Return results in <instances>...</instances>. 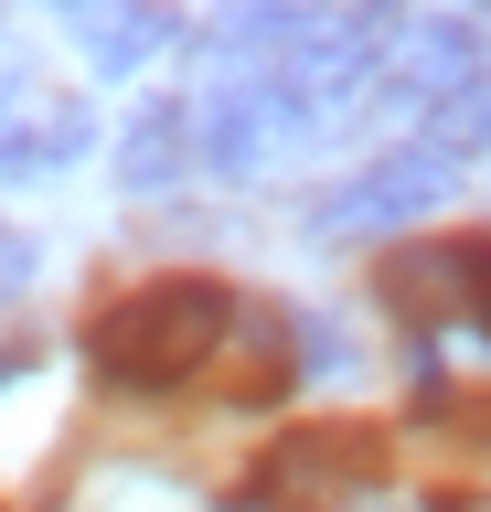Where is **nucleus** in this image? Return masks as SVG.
I'll list each match as a JSON object with an SVG mask.
<instances>
[{
	"mask_svg": "<svg viewBox=\"0 0 491 512\" xmlns=\"http://www.w3.org/2000/svg\"><path fill=\"white\" fill-rule=\"evenodd\" d=\"M235 342V299L214 278H150L129 299H107L86 331V363L118 395H182L193 374H214V352Z\"/></svg>",
	"mask_w": 491,
	"mask_h": 512,
	"instance_id": "f257e3e1",
	"label": "nucleus"
},
{
	"mask_svg": "<svg viewBox=\"0 0 491 512\" xmlns=\"http://www.w3.org/2000/svg\"><path fill=\"white\" fill-rule=\"evenodd\" d=\"M374 480H385V438L321 416V427H289V438L246 470L235 512H331V502H363Z\"/></svg>",
	"mask_w": 491,
	"mask_h": 512,
	"instance_id": "f03ea898",
	"label": "nucleus"
},
{
	"mask_svg": "<svg viewBox=\"0 0 491 512\" xmlns=\"http://www.w3.org/2000/svg\"><path fill=\"white\" fill-rule=\"evenodd\" d=\"M193 139L214 171H267L278 150L310 139V107L289 96V75H225V86L193 107Z\"/></svg>",
	"mask_w": 491,
	"mask_h": 512,
	"instance_id": "7ed1b4c3",
	"label": "nucleus"
},
{
	"mask_svg": "<svg viewBox=\"0 0 491 512\" xmlns=\"http://www.w3.org/2000/svg\"><path fill=\"white\" fill-rule=\"evenodd\" d=\"M449 182H459L449 160L427 150V139H406V150L363 160V171H353L342 192H321V203H310V224H321V235H385V224H417V214H427V203H438Z\"/></svg>",
	"mask_w": 491,
	"mask_h": 512,
	"instance_id": "20e7f679",
	"label": "nucleus"
},
{
	"mask_svg": "<svg viewBox=\"0 0 491 512\" xmlns=\"http://www.w3.org/2000/svg\"><path fill=\"white\" fill-rule=\"evenodd\" d=\"M374 288H385L395 320H427V331H438V320H470V310H481V288H491V246H481V235H449V246H395Z\"/></svg>",
	"mask_w": 491,
	"mask_h": 512,
	"instance_id": "39448f33",
	"label": "nucleus"
},
{
	"mask_svg": "<svg viewBox=\"0 0 491 512\" xmlns=\"http://www.w3.org/2000/svg\"><path fill=\"white\" fill-rule=\"evenodd\" d=\"M86 139H97L86 96H65V86H11L0 96V171L11 182H54L65 160H86Z\"/></svg>",
	"mask_w": 491,
	"mask_h": 512,
	"instance_id": "423d86ee",
	"label": "nucleus"
},
{
	"mask_svg": "<svg viewBox=\"0 0 491 512\" xmlns=\"http://www.w3.org/2000/svg\"><path fill=\"white\" fill-rule=\"evenodd\" d=\"M65 32H75V54L97 64V75H139V64L161 54L182 22H171V11H150V0H75Z\"/></svg>",
	"mask_w": 491,
	"mask_h": 512,
	"instance_id": "0eeeda50",
	"label": "nucleus"
},
{
	"mask_svg": "<svg viewBox=\"0 0 491 512\" xmlns=\"http://www.w3.org/2000/svg\"><path fill=\"white\" fill-rule=\"evenodd\" d=\"M193 160H203V139H193V107H182V96H150V107L118 128V182L129 192H171Z\"/></svg>",
	"mask_w": 491,
	"mask_h": 512,
	"instance_id": "6e6552de",
	"label": "nucleus"
},
{
	"mask_svg": "<svg viewBox=\"0 0 491 512\" xmlns=\"http://www.w3.org/2000/svg\"><path fill=\"white\" fill-rule=\"evenodd\" d=\"M427 150L449 160V171H459V160H481V150H491V54L470 64V75H459V86L438 96V107H427Z\"/></svg>",
	"mask_w": 491,
	"mask_h": 512,
	"instance_id": "1a4fd4ad",
	"label": "nucleus"
},
{
	"mask_svg": "<svg viewBox=\"0 0 491 512\" xmlns=\"http://www.w3.org/2000/svg\"><path fill=\"white\" fill-rule=\"evenodd\" d=\"M235 342H246V352H235V374H225V395H235V406H267V395H278V384H289V363H299V342H289V320H246V331H235Z\"/></svg>",
	"mask_w": 491,
	"mask_h": 512,
	"instance_id": "9d476101",
	"label": "nucleus"
},
{
	"mask_svg": "<svg viewBox=\"0 0 491 512\" xmlns=\"http://www.w3.org/2000/svg\"><path fill=\"white\" fill-rule=\"evenodd\" d=\"M417 416H427V427H459V438H491V384L427 374V384H417Z\"/></svg>",
	"mask_w": 491,
	"mask_h": 512,
	"instance_id": "9b49d317",
	"label": "nucleus"
},
{
	"mask_svg": "<svg viewBox=\"0 0 491 512\" xmlns=\"http://www.w3.org/2000/svg\"><path fill=\"white\" fill-rule=\"evenodd\" d=\"M33 288V235H0V299H22Z\"/></svg>",
	"mask_w": 491,
	"mask_h": 512,
	"instance_id": "f8f14e48",
	"label": "nucleus"
},
{
	"mask_svg": "<svg viewBox=\"0 0 491 512\" xmlns=\"http://www.w3.org/2000/svg\"><path fill=\"white\" fill-rule=\"evenodd\" d=\"M427 512H491V491H438Z\"/></svg>",
	"mask_w": 491,
	"mask_h": 512,
	"instance_id": "ddd939ff",
	"label": "nucleus"
},
{
	"mask_svg": "<svg viewBox=\"0 0 491 512\" xmlns=\"http://www.w3.org/2000/svg\"><path fill=\"white\" fill-rule=\"evenodd\" d=\"M470 331H481V342H491V288H481V310H470Z\"/></svg>",
	"mask_w": 491,
	"mask_h": 512,
	"instance_id": "4468645a",
	"label": "nucleus"
}]
</instances>
